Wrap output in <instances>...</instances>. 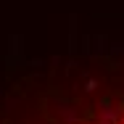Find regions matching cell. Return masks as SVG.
I'll return each mask as SVG.
<instances>
[{
    "label": "cell",
    "mask_w": 124,
    "mask_h": 124,
    "mask_svg": "<svg viewBox=\"0 0 124 124\" xmlns=\"http://www.w3.org/2000/svg\"><path fill=\"white\" fill-rule=\"evenodd\" d=\"M122 116H124L122 103H108V100H103L98 106V111H95V122L98 124H119Z\"/></svg>",
    "instance_id": "1"
},
{
    "label": "cell",
    "mask_w": 124,
    "mask_h": 124,
    "mask_svg": "<svg viewBox=\"0 0 124 124\" xmlns=\"http://www.w3.org/2000/svg\"><path fill=\"white\" fill-rule=\"evenodd\" d=\"M119 124H122V122H119Z\"/></svg>",
    "instance_id": "2"
}]
</instances>
